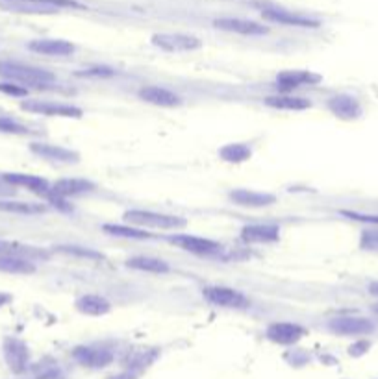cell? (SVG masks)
<instances>
[{
	"label": "cell",
	"mask_w": 378,
	"mask_h": 379,
	"mask_svg": "<svg viewBox=\"0 0 378 379\" xmlns=\"http://www.w3.org/2000/svg\"><path fill=\"white\" fill-rule=\"evenodd\" d=\"M0 78H4L6 82L19 83L26 89H45L56 82V74L43 67H34V65L20 64V61L2 59L0 61Z\"/></svg>",
	"instance_id": "obj_1"
},
{
	"label": "cell",
	"mask_w": 378,
	"mask_h": 379,
	"mask_svg": "<svg viewBox=\"0 0 378 379\" xmlns=\"http://www.w3.org/2000/svg\"><path fill=\"white\" fill-rule=\"evenodd\" d=\"M123 219L126 224L138 226V228H153V229H184L187 226V220L184 217H177V215H165L156 213V211L148 210H128L124 211Z\"/></svg>",
	"instance_id": "obj_2"
},
{
	"label": "cell",
	"mask_w": 378,
	"mask_h": 379,
	"mask_svg": "<svg viewBox=\"0 0 378 379\" xmlns=\"http://www.w3.org/2000/svg\"><path fill=\"white\" fill-rule=\"evenodd\" d=\"M23 112L34 113V115H45V117H64V119H82L84 112L76 106L52 100H25L20 102Z\"/></svg>",
	"instance_id": "obj_3"
},
{
	"label": "cell",
	"mask_w": 378,
	"mask_h": 379,
	"mask_svg": "<svg viewBox=\"0 0 378 379\" xmlns=\"http://www.w3.org/2000/svg\"><path fill=\"white\" fill-rule=\"evenodd\" d=\"M73 357L78 365L85 368H106L115 359V354L106 344H88L76 346L73 350Z\"/></svg>",
	"instance_id": "obj_4"
},
{
	"label": "cell",
	"mask_w": 378,
	"mask_h": 379,
	"mask_svg": "<svg viewBox=\"0 0 378 379\" xmlns=\"http://www.w3.org/2000/svg\"><path fill=\"white\" fill-rule=\"evenodd\" d=\"M202 296L208 303L215 307H223V309H245L251 306V300L247 294H243L237 289L230 287H206L202 291Z\"/></svg>",
	"instance_id": "obj_5"
},
{
	"label": "cell",
	"mask_w": 378,
	"mask_h": 379,
	"mask_svg": "<svg viewBox=\"0 0 378 379\" xmlns=\"http://www.w3.org/2000/svg\"><path fill=\"white\" fill-rule=\"evenodd\" d=\"M261 17L269 23L284 26H297V28H319L321 23L314 17L308 15L297 13V11L284 10V8H276V6H267L261 10Z\"/></svg>",
	"instance_id": "obj_6"
},
{
	"label": "cell",
	"mask_w": 378,
	"mask_h": 379,
	"mask_svg": "<svg viewBox=\"0 0 378 379\" xmlns=\"http://www.w3.org/2000/svg\"><path fill=\"white\" fill-rule=\"evenodd\" d=\"M154 47H158L163 52H193L202 49V41L195 35L189 34H154L150 37Z\"/></svg>",
	"instance_id": "obj_7"
},
{
	"label": "cell",
	"mask_w": 378,
	"mask_h": 379,
	"mask_svg": "<svg viewBox=\"0 0 378 379\" xmlns=\"http://www.w3.org/2000/svg\"><path fill=\"white\" fill-rule=\"evenodd\" d=\"M2 354H4L6 365L10 366L13 374H23L30 365V350L25 340L17 337H6L2 342Z\"/></svg>",
	"instance_id": "obj_8"
},
{
	"label": "cell",
	"mask_w": 378,
	"mask_h": 379,
	"mask_svg": "<svg viewBox=\"0 0 378 379\" xmlns=\"http://www.w3.org/2000/svg\"><path fill=\"white\" fill-rule=\"evenodd\" d=\"M323 80V76L314 71H302V68H288V71H282L276 76V85L282 92H293L295 89H300L308 85H317V83Z\"/></svg>",
	"instance_id": "obj_9"
},
{
	"label": "cell",
	"mask_w": 378,
	"mask_h": 379,
	"mask_svg": "<svg viewBox=\"0 0 378 379\" xmlns=\"http://www.w3.org/2000/svg\"><path fill=\"white\" fill-rule=\"evenodd\" d=\"M329 330L336 335L362 337L374 331V324L362 316H339L329 322Z\"/></svg>",
	"instance_id": "obj_10"
},
{
	"label": "cell",
	"mask_w": 378,
	"mask_h": 379,
	"mask_svg": "<svg viewBox=\"0 0 378 379\" xmlns=\"http://www.w3.org/2000/svg\"><path fill=\"white\" fill-rule=\"evenodd\" d=\"M306 335V327H302L297 322H273L266 330V337L280 346L297 344Z\"/></svg>",
	"instance_id": "obj_11"
},
{
	"label": "cell",
	"mask_w": 378,
	"mask_h": 379,
	"mask_svg": "<svg viewBox=\"0 0 378 379\" xmlns=\"http://www.w3.org/2000/svg\"><path fill=\"white\" fill-rule=\"evenodd\" d=\"M169 243L177 244L178 248L186 250L189 253H196V255H213V253L221 252L223 246L217 241H211L206 237H199V235L180 234L169 237Z\"/></svg>",
	"instance_id": "obj_12"
},
{
	"label": "cell",
	"mask_w": 378,
	"mask_h": 379,
	"mask_svg": "<svg viewBox=\"0 0 378 379\" xmlns=\"http://www.w3.org/2000/svg\"><path fill=\"white\" fill-rule=\"evenodd\" d=\"M30 152L45 161L64 163V165H71V163H78L80 161L78 152L65 148L61 145H50V143H32L30 145Z\"/></svg>",
	"instance_id": "obj_13"
},
{
	"label": "cell",
	"mask_w": 378,
	"mask_h": 379,
	"mask_svg": "<svg viewBox=\"0 0 378 379\" xmlns=\"http://www.w3.org/2000/svg\"><path fill=\"white\" fill-rule=\"evenodd\" d=\"M232 204L240 205V207H251V210H258V207H269V205L276 204V195L273 193H266V191H252V189H234L228 193Z\"/></svg>",
	"instance_id": "obj_14"
},
{
	"label": "cell",
	"mask_w": 378,
	"mask_h": 379,
	"mask_svg": "<svg viewBox=\"0 0 378 379\" xmlns=\"http://www.w3.org/2000/svg\"><path fill=\"white\" fill-rule=\"evenodd\" d=\"M213 26L223 32H230V34L240 35H266L269 34V28L260 23L249 19H240V17H221V19L213 20Z\"/></svg>",
	"instance_id": "obj_15"
},
{
	"label": "cell",
	"mask_w": 378,
	"mask_h": 379,
	"mask_svg": "<svg viewBox=\"0 0 378 379\" xmlns=\"http://www.w3.org/2000/svg\"><path fill=\"white\" fill-rule=\"evenodd\" d=\"M241 239L247 244H271L280 241V226L276 224H251L241 229Z\"/></svg>",
	"instance_id": "obj_16"
},
{
	"label": "cell",
	"mask_w": 378,
	"mask_h": 379,
	"mask_svg": "<svg viewBox=\"0 0 378 379\" xmlns=\"http://www.w3.org/2000/svg\"><path fill=\"white\" fill-rule=\"evenodd\" d=\"M329 112L343 121H356L362 115V104L353 95H336L326 102Z\"/></svg>",
	"instance_id": "obj_17"
},
{
	"label": "cell",
	"mask_w": 378,
	"mask_h": 379,
	"mask_svg": "<svg viewBox=\"0 0 378 379\" xmlns=\"http://www.w3.org/2000/svg\"><path fill=\"white\" fill-rule=\"evenodd\" d=\"M138 97L143 102L158 107H178L182 104V98L178 97L177 92H172L167 88H160V85H145L138 91Z\"/></svg>",
	"instance_id": "obj_18"
},
{
	"label": "cell",
	"mask_w": 378,
	"mask_h": 379,
	"mask_svg": "<svg viewBox=\"0 0 378 379\" xmlns=\"http://www.w3.org/2000/svg\"><path fill=\"white\" fill-rule=\"evenodd\" d=\"M2 180L8 185L25 187L30 193H35V195L41 196H47L50 193V189H52V185L45 180V178L35 174H25V172H8V174H2Z\"/></svg>",
	"instance_id": "obj_19"
},
{
	"label": "cell",
	"mask_w": 378,
	"mask_h": 379,
	"mask_svg": "<svg viewBox=\"0 0 378 379\" xmlns=\"http://www.w3.org/2000/svg\"><path fill=\"white\" fill-rule=\"evenodd\" d=\"M97 189V185L85 178H61L52 185V193L61 198H74V196L88 195Z\"/></svg>",
	"instance_id": "obj_20"
},
{
	"label": "cell",
	"mask_w": 378,
	"mask_h": 379,
	"mask_svg": "<svg viewBox=\"0 0 378 379\" xmlns=\"http://www.w3.org/2000/svg\"><path fill=\"white\" fill-rule=\"evenodd\" d=\"M28 50L41 56H56V58H65L74 54L76 47L67 40H34L28 43Z\"/></svg>",
	"instance_id": "obj_21"
},
{
	"label": "cell",
	"mask_w": 378,
	"mask_h": 379,
	"mask_svg": "<svg viewBox=\"0 0 378 379\" xmlns=\"http://www.w3.org/2000/svg\"><path fill=\"white\" fill-rule=\"evenodd\" d=\"M267 107L271 109H278V112H306L312 107V100L305 97H295L290 92H282V95H271L264 100Z\"/></svg>",
	"instance_id": "obj_22"
},
{
	"label": "cell",
	"mask_w": 378,
	"mask_h": 379,
	"mask_svg": "<svg viewBox=\"0 0 378 379\" xmlns=\"http://www.w3.org/2000/svg\"><path fill=\"white\" fill-rule=\"evenodd\" d=\"M76 311L82 313L85 316H104L112 311V303L108 298H104L102 294H82L74 301Z\"/></svg>",
	"instance_id": "obj_23"
},
{
	"label": "cell",
	"mask_w": 378,
	"mask_h": 379,
	"mask_svg": "<svg viewBox=\"0 0 378 379\" xmlns=\"http://www.w3.org/2000/svg\"><path fill=\"white\" fill-rule=\"evenodd\" d=\"M2 10L13 11V13H35V15H50L58 13L59 8L54 4H45V2H30V0H2L0 2Z\"/></svg>",
	"instance_id": "obj_24"
},
{
	"label": "cell",
	"mask_w": 378,
	"mask_h": 379,
	"mask_svg": "<svg viewBox=\"0 0 378 379\" xmlns=\"http://www.w3.org/2000/svg\"><path fill=\"white\" fill-rule=\"evenodd\" d=\"M37 270L34 261L19 255H0V272L15 274V276H30Z\"/></svg>",
	"instance_id": "obj_25"
},
{
	"label": "cell",
	"mask_w": 378,
	"mask_h": 379,
	"mask_svg": "<svg viewBox=\"0 0 378 379\" xmlns=\"http://www.w3.org/2000/svg\"><path fill=\"white\" fill-rule=\"evenodd\" d=\"M128 268L139 270V272H148V274H167L171 270L167 263L163 259L148 258V255H136L126 261Z\"/></svg>",
	"instance_id": "obj_26"
},
{
	"label": "cell",
	"mask_w": 378,
	"mask_h": 379,
	"mask_svg": "<svg viewBox=\"0 0 378 379\" xmlns=\"http://www.w3.org/2000/svg\"><path fill=\"white\" fill-rule=\"evenodd\" d=\"M219 157L226 163H245L252 157V146L249 143H228L219 150Z\"/></svg>",
	"instance_id": "obj_27"
},
{
	"label": "cell",
	"mask_w": 378,
	"mask_h": 379,
	"mask_svg": "<svg viewBox=\"0 0 378 379\" xmlns=\"http://www.w3.org/2000/svg\"><path fill=\"white\" fill-rule=\"evenodd\" d=\"M0 255H19V258L30 259V261L49 258L43 250L25 246V244L19 243H8V241H0Z\"/></svg>",
	"instance_id": "obj_28"
},
{
	"label": "cell",
	"mask_w": 378,
	"mask_h": 379,
	"mask_svg": "<svg viewBox=\"0 0 378 379\" xmlns=\"http://www.w3.org/2000/svg\"><path fill=\"white\" fill-rule=\"evenodd\" d=\"M0 211L13 215H41L47 211V205L35 202H19V200H0Z\"/></svg>",
	"instance_id": "obj_29"
},
{
	"label": "cell",
	"mask_w": 378,
	"mask_h": 379,
	"mask_svg": "<svg viewBox=\"0 0 378 379\" xmlns=\"http://www.w3.org/2000/svg\"><path fill=\"white\" fill-rule=\"evenodd\" d=\"M102 229L108 235L121 239H138V241H143V239L153 237V234H148L147 229L132 226V224L130 226H126V224H104Z\"/></svg>",
	"instance_id": "obj_30"
},
{
	"label": "cell",
	"mask_w": 378,
	"mask_h": 379,
	"mask_svg": "<svg viewBox=\"0 0 378 379\" xmlns=\"http://www.w3.org/2000/svg\"><path fill=\"white\" fill-rule=\"evenodd\" d=\"M0 131L11 133V136H30L32 133V130L26 124L10 117V115H0Z\"/></svg>",
	"instance_id": "obj_31"
},
{
	"label": "cell",
	"mask_w": 378,
	"mask_h": 379,
	"mask_svg": "<svg viewBox=\"0 0 378 379\" xmlns=\"http://www.w3.org/2000/svg\"><path fill=\"white\" fill-rule=\"evenodd\" d=\"M360 248L367 252H378V229H365L360 237Z\"/></svg>",
	"instance_id": "obj_32"
},
{
	"label": "cell",
	"mask_w": 378,
	"mask_h": 379,
	"mask_svg": "<svg viewBox=\"0 0 378 379\" xmlns=\"http://www.w3.org/2000/svg\"><path fill=\"white\" fill-rule=\"evenodd\" d=\"M59 252L73 253V255H80V258H89V259H102V253L93 252L89 248H82V246H58Z\"/></svg>",
	"instance_id": "obj_33"
},
{
	"label": "cell",
	"mask_w": 378,
	"mask_h": 379,
	"mask_svg": "<svg viewBox=\"0 0 378 379\" xmlns=\"http://www.w3.org/2000/svg\"><path fill=\"white\" fill-rule=\"evenodd\" d=\"M0 92L11 95V97H26V95H28V89L15 82H0Z\"/></svg>",
	"instance_id": "obj_34"
},
{
	"label": "cell",
	"mask_w": 378,
	"mask_h": 379,
	"mask_svg": "<svg viewBox=\"0 0 378 379\" xmlns=\"http://www.w3.org/2000/svg\"><path fill=\"white\" fill-rule=\"evenodd\" d=\"M30 2H45V4H54L58 6V8H74L76 6V2H73V0H30Z\"/></svg>",
	"instance_id": "obj_35"
},
{
	"label": "cell",
	"mask_w": 378,
	"mask_h": 379,
	"mask_svg": "<svg viewBox=\"0 0 378 379\" xmlns=\"http://www.w3.org/2000/svg\"><path fill=\"white\" fill-rule=\"evenodd\" d=\"M350 219L356 220H365V222H377L378 224V217H367V215H358V213H345Z\"/></svg>",
	"instance_id": "obj_36"
},
{
	"label": "cell",
	"mask_w": 378,
	"mask_h": 379,
	"mask_svg": "<svg viewBox=\"0 0 378 379\" xmlns=\"http://www.w3.org/2000/svg\"><path fill=\"white\" fill-rule=\"evenodd\" d=\"M138 378H139L138 374H134V372H130V370H124L123 374L115 375V378H112V379H138Z\"/></svg>",
	"instance_id": "obj_37"
},
{
	"label": "cell",
	"mask_w": 378,
	"mask_h": 379,
	"mask_svg": "<svg viewBox=\"0 0 378 379\" xmlns=\"http://www.w3.org/2000/svg\"><path fill=\"white\" fill-rule=\"evenodd\" d=\"M11 300H13V296H11V294H8V292H0V307L8 306Z\"/></svg>",
	"instance_id": "obj_38"
},
{
	"label": "cell",
	"mask_w": 378,
	"mask_h": 379,
	"mask_svg": "<svg viewBox=\"0 0 378 379\" xmlns=\"http://www.w3.org/2000/svg\"><path fill=\"white\" fill-rule=\"evenodd\" d=\"M369 292H371L373 296H378V282H373L369 285Z\"/></svg>",
	"instance_id": "obj_39"
},
{
	"label": "cell",
	"mask_w": 378,
	"mask_h": 379,
	"mask_svg": "<svg viewBox=\"0 0 378 379\" xmlns=\"http://www.w3.org/2000/svg\"><path fill=\"white\" fill-rule=\"evenodd\" d=\"M373 311L378 315V303H374V306H373Z\"/></svg>",
	"instance_id": "obj_40"
}]
</instances>
